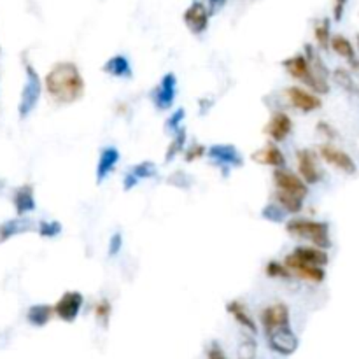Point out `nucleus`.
<instances>
[{"label": "nucleus", "mask_w": 359, "mask_h": 359, "mask_svg": "<svg viewBox=\"0 0 359 359\" xmlns=\"http://www.w3.org/2000/svg\"><path fill=\"white\" fill-rule=\"evenodd\" d=\"M46 90L56 104H74L84 95V79L74 63H58L47 72Z\"/></svg>", "instance_id": "nucleus-1"}, {"label": "nucleus", "mask_w": 359, "mask_h": 359, "mask_svg": "<svg viewBox=\"0 0 359 359\" xmlns=\"http://www.w3.org/2000/svg\"><path fill=\"white\" fill-rule=\"evenodd\" d=\"M282 65L284 69L289 72L291 77L298 79L300 83L307 84V86H309L312 91H316V93L324 95L330 91V84H328L326 76H324L323 72H319L307 56L303 55L291 56V58L284 60Z\"/></svg>", "instance_id": "nucleus-2"}, {"label": "nucleus", "mask_w": 359, "mask_h": 359, "mask_svg": "<svg viewBox=\"0 0 359 359\" xmlns=\"http://www.w3.org/2000/svg\"><path fill=\"white\" fill-rule=\"evenodd\" d=\"M286 230L289 235L309 240V242L321 247V249H330L331 247L330 226H328V223L310 221V219H291L286 225Z\"/></svg>", "instance_id": "nucleus-3"}, {"label": "nucleus", "mask_w": 359, "mask_h": 359, "mask_svg": "<svg viewBox=\"0 0 359 359\" xmlns=\"http://www.w3.org/2000/svg\"><path fill=\"white\" fill-rule=\"evenodd\" d=\"M25 72L26 81L25 86H23L18 107L19 118H26L33 109H35L37 102H39L40 98V93H42V84H40V77L39 74H37V70L33 69L30 63H25Z\"/></svg>", "instance_id": "nucleus-4"}, {"label": "nucleus", "mask_w": 359, "mask_h": 359, "mask_svg": "<svg viewBox=\"0 0 359 359\" xmlns=\"http://www.w3.org/2000/svg\"><path fill=\"white\" fill-rule=\"evenodd\" d=\"M266 338H269L270 349L280 356H291L298 349V337L293 333L289 324L269 331Z\"/></svg>", "instance_id": "nucleus-5"}, {"label": "nucleus", "mask_w": 359, "mask_h": 359, "mask_svg": "<svg viewBox=\"0 0 359 359\" xmlns=\"http://www.w3.org/2000/svg\"><path fill=\"white\" fill-rule=\"evenodd\" d=\"M175 95H177V77L172 72L165 74L160 84L151 91L152 102H154L157 109L160 111L170 109L175 100Z\"/></svg>", "instance_id": "nucleus-6"}, {"label": "nucleus", "mask_w": 359, "mask_h": 359, "mask_svg": "<svg viewBox=\"0 0 359 359\" xmlns=\"http://www.w3.org/2000/svg\"><path fill=\"white\" fill-rule=\"evenodd\" d=\"M273 182H276L277 189L279 191H286L289 195L298 196V198H303L309 195V188H307V182L301 177H298L293 172L286 170V168H276L273 170Z\"/></svg>", "instance_id": "nucleus-7"}, {"label": "nucleus", "mask_w": 359, "mask_h": 359, "mask_svg": "<svg viewBox=\"0 0 359 359\" xmlns=\"http://www.w3.org/2000/svg\"><path fill=\"white\" fill-rule=\"evenodd\" d=\"M84 296L77 291H67L55 305V314L65 323H74L83 309Z\"/></svg>", "instance_id": "nucleus-8"}, {"label": "nucleus", "mask_w": 359, "mask_h": 359, "mask_svg": "<svg viewBox=\"0 0 359 359\" xmlns=\"http://www.w3.org/2000/svg\"><path fill=\"white\" fill-rule=\"evenodd\" d=\"M286 97L291 106L294 109L301 111V113H314V111L321 109V106H323V102H321V98L317 95L310 93L309 90H303L300 86L287 88Z\"/></svg>", "instance_id": "nucleus-9"}, {"label": "nucleus", "mask_w": 359, "mask_h": 359, "mask_svg": "<svg viewBox=\"0 0 359 359\" xmlns=\"http://www.w3.org/2000/svg\"><path fill=\"white\" fill-rule=\"evenodd\" d=\"M319 154L323 157L324 161H328L330 165L337 167L338 170H342L347 175H354L358 172V167H356V161L349 157L347 152L342 151V149L335 147L331 144H324L319 147Z\"/></svg>", "instance_id": "nucleus-10"}, {"label": "nucleus", "mask_w": 359, "mask_h": 359, "mask_svg": "<svg viewBox=\"0 0 359 359\" xmlns=\"http://www.w3.org/2000/svg\"><path fill=\"white\" fill-rule=\"evenodd\" d=\"M209 9L207 6L195 0L184 13V23L189 29V32L195 33V35H202L205 30L209 29Z\"/></svg>", "instance_id": "nucleus-11"}, {"label": "nucleus", "mask_w": 359, "mask_h": 359, "mask_svg": "<svg viewBox=\"0 0 359 359\" xmlns=\"http://www.w3.org/2000/svg\"><path fill=\"white\" fill-rule=\"evenodd\" d=\"M284 263H286L287 269L291 270V273L303 280H310V282H323L326 273H324L323 266H317V265H309V263H303L300 260H294L293 256L287 254L286 258H284Z\"/></svg>", "instance_id": "nucleus-12"}, {"label": "nucleus", "mask_w": 359, "mask_h": 359, "mask_svg": "<svg viewBox=\"0 0 359 359\" xmlns=\"http://www.w3.org/2000/svg\"><path fill=\"white\" fill-rule=\"evenodd\" d=\"M207 154L214 163L230 165V167H242L244 160L235 145L232 144H214L207 149Z\"/></svg>", "instance_id": "nucleus-13"}, {"label": "nucleus", "mask_w": 359, "mask_h": 359, "mask_svg": "<svg viewBox=\"0 0 359 359\" xmlns=\"http://www.w3.org/2000/svg\"><path fill=\"white\" fill-rule=\"evenodd\" d=\"M262 324L265 328V333L276 330V328L287 326L289 324V309L284 303L270 305L262 312Z\"/></svg>", "instance_id": "nucleus-14"}, {"label": "nucleus", "mask_w": 359, "mask_h": 359, "mask_svg": "<svg viewBox=\"0 0 359 359\" xmlns=\"http://www.w3.org/2000/svg\"><path fill=\"white\" fill-rule=\"evenodd\" d=\"M298 170L307 184H317L321 181V172L317 168L316 154L312 151H307V149L298 151Z\"/></svg>", "instance_id": "nucleus-15"}, {"label": "nucleus", "mask_w": 359, "mask_h": 359, "mask_svg": "<svg viewBox=\"0 0 359 359\" xmlns=\"http://www.w3.org/2000/svg\"><path fill=\"white\" fill-rule=\"evenodd\" d=\"M120 151L114 145H107V147L102 149L100 158H98L97 163V182H104L107 179V175L116 168L118 161H120Z\"/></svg>", "instance_id": "nucleus-16"}, {"label": "nucleus", "mask_w": 359, "mask_h": 359, "mask_svg": "<svg viewBox=\"0 0 359 359\" xmlns=\"http://www.w3.org/2000/svg\"><path fill=\"white\" fill-rule=\"evenodd\" d=\"M291 130H293V121L286 113H276L270 120L269 127H266V134L272 137V141L282 142L289 137Z\"/></svg>", "instance_id": "nucleus-17"}, {"label": "nucleus", "mask_w": 359, "mask_h": 359, "mask_svg": "<svg viewBox=\"0 0 359 359\" xmlns=\"http://www.w3.org/2000/svg\"><path fill=\"white\" fill-rule=\"evenodd\" d=\"M289 256H293L294 260H300L303 263H309V265H317L324 266L328 265L330 258H328L326 249H321V247H296L293 253H289Z\"/></svg>", "instance_id": "nucleus-18"}, {"label": "nucleus", "mask_w": 359, "mask_h": 359, "mask_svg": "<svg viewBox=\"0 0 359 359\" xmlns=\"http://www.w3.org/2000/svg\"><path fill=\"white\" fill-rule=\"evenodd\" d=\"M253 160L260 165H270V167L276 168H280L286 165V157H284L282 151L276 144H266L265 147L254 152Z\"/></svg>", "instance_id": "nucleus-19"}, {"label": "nucleus", "mask_w": 359, "mask_h": 359, "mask_svg": "<svg viewBox=\"0 0 359 359\" xmlns=\"http://www.w3.org/2000/svg\"><path fill=\"white\" fill-rule=\"evenodd\" d=\"M157 175V167L151 161H142V163H137L135 167H131V170L125 175L123 186L125 189H131L138 184V181L142 179H151Z\"/></svg>", "instance_id": "nucleus-20"}, {"label": "nucleus", "mask_w": 359, "mask_h": 359, "mask_svg": "<svg viewBox=\"0 0 359 359\" xmlns=\"http://www.w3.org/2000/svg\"><path fill=\"white\" fill-rule=\"evenodd\" d=\"M331 47H333V51L337 53L338 56H342L344 60H347L349 63H351V67L354 70H358L359 72V60L358 56H356V49L354 46L351 44V40L345 39L344 35H335L331 37Z\"/></svg>", "instance_id": "nucleus-21"}, {"label": "nucleus", "mask_w": 359, "mask_h": 359, "mask_svg": "<svg viewBox=\"0 0 359 359\" xmlns=\"http://www.w3.org/2000/svg\"><path fill=\"white\" fill-rule=\"evenodd\" d=\"M104 72L109 74V76L120 77V79H130L131 77V65L128 62L127 56L116 55L111 60H107L106 65H104Z\"/></svg>", "instance_id": "nucleus-22"}, {"label": "nucleus", "mask_w": 359, "mask_h": 359, "mask_svg": "<svg viewBox=\"0 0 359 359\" xmlns=\"http://www.w3.org/2000/svg\"><path fill=\"white\" fill-rule=\"evenodd\" d=\"M15 205H16V212H18L19 216L26 214V212H32L33 209H35V198H33L32 186L25 184L22 186V188L16 189Z\"/></svg>", "instance_id": "nucleus-23"}, {"label": "nucleus", "mask_w": 359, "mask_h": 359, "mask_svg": "<svg viewBox=\"0 0 359 359\" xmlns=\"http://www.w3.org/2000/svg\"><path fill=\"white\" fill-rule=\"evenodd\" d=\"M53 314H55V307H49V305H33V307L29 309L26 319H29L30 324L40 328L49 323Z\"/></svg>", "instance_id": "nucleus-24"}, {"label": "nucleus", "mask_w": 359, "mask_h": 359, "mask_svg": "<svg viewBox=\"0 0 359 359\" xmlns=\"http://www.w3.org/2000/svg\"><path fill=\"white\" fill-rule=\"evenodd\" d=\"M228 312L232 314L233 317H235L237 323L242 324V326L247 328V330H250V333H256V331H258V328H256V323H254L253 317L247 314L246 307H244L240 301H232V303L228 305Z\"/></svg>", "instance_id": "nucleus-25"}, {"label": "nucleus", "mask_w": 359, "mask_h": 359, "mask_svg": "<svg viewBox=\"0 0 359 359\" xmlns=\"http://www.w3.org/2000/svg\"><path fill=\"white\" fill-rule=\"evenodd\" d=\"M25 230H30V225L26 219H11V221L4 223L0 226V244L9 240L11 237L18 235V233L25 232Z\"/></svg>", "instance_id": "nucleus-26"}, {"label": "nucleus", "mask_w": 359, "mask_h": 359, "mask_svg": "<svg viewBox=\"0 0 359 359\" xmlns=\"http://www.w3.org/2000/svg\"><path fill=\"white\" fill-rule=\"evenodd\" d=\"M276 198L277 202H279L280 207L286 212H289V214H296V212H300L301 209H303V198H298V196L289 195V193L286 191H279V189H277Z\"/></svg>", "instance_id": "nucleus-27"}, {"label": "nucleus", "mask_w": 359, "mask_h": 359, "mask_svg": "<svg viewBox=\"0 0 359 359\" xmlns=\"http://www.w3.org/2000/svg\"><path fill=\"white\" fill-rule=\"evenodd\" d=\"M335 81H337L338 86L344 88L345 91H349V93H352V95H358L359 97V86L356 84V81L352 79L351 74H349L345 69L335 70Z\"/></svg>", "instance_id": "nucleus-28"}, {"label": "nucleus", "mask_w": 359, "mask_h": 359, "mask_svg": "<svg viewBox=\"0 0 359 359\" xmlns=\"http://www.w3.org/2000/svg\"><path fill=\"white\" fill-rule=\"evenodd\" d=\"M314 33H316L317 44H319L323 49H328L331 44V37H333L330 32V19H323V22L316 26Z\"/></svg>", "instance_id": "nucleus-29"}, {"label": "nucleus", "mask_w": 359, "mask_h": 359, "mask_svg": "<svg viewBox=\"0 0 359 359\" xmlns=\"http://www.w3.org/2000/svg\"><path fill=\"white\" fill-rule=\"evenodd\" d=\"M184 142H186V130H184V128H181L179 131H175V138L172 141V144L168 145L167 154H165V160H167V161L174 160L179 152H181V149L184 147Z\"/></svg>", "instance_id": "nucleus-30"}, {"label": "nucleus", "mask_w": 359, "mask_h": 359, "mask_svg": "<svg viewBox=\"0 0 359 359\" xmlns=\"http://www.w3.org/2000/svg\"><path fill=\"white\" fill-rule=\"evenodd\" d=\"M266 276L272 277V279H277V277H280V279H289L293 273H291V270L287 269L286 263L280 265L279 262H270L269 265H266Z\"/></svg>", "instance_id": "nucleus-31"}, {"label": "nucleus", "mask_w": 359, "mask_h": 359, "mask_svg": "<svg viewBox=\"0 0 359 359\" xmlns=\"http://www.w3.org/2000/svg\"><path fill=\"white\" fill-rule=\"evenodd\" d=\"M263 218L269 219V221H273V223H280L284 218H286L287 212L284 211L280 205H273V203H270V205H266L265 209L262 211Z\"/></svg>", "instance_id": "nucleus-32"}, {"label": "nucleus", "mask_w": 359, "mask_h": 359, "mask_svg": "<svg viewBox=\"0 0 359 359\" xmlns=\"http://www.w3.org/2000/svg\"><path fill=\"white\" fill-rule=\"evenodd\" d=\"M62 233V225L58 221H40L39 235L40 237H56Z\"/></svg>", "instance_id": "nucleus-33"}, {"label": "nucleus", "mask_w": 359, "mask_h": 359, "mask_svg": "<svg viewBox=\"0 0 359 359\" xmlns=\"http://www.w3.org/2000/svg\"><path fill=\"white\" fill-rule=\"evenodd\" d=\"M111 312H113V307H111L109 300H100L95 305V317L100 319L104 324H107V321H109Z\"/></svg>", "instance_id": "nucleus-34"}, {"label": "nucleus", "mask_w": 359, "mask_h": 359, "mask_svg": "<svg viewBox=\"0 0 359 359\" xmlns=\"http://www.w3.org/2000/svg\"><path fill=\"white\" fill-rule=\"evenodd\" d=\"M184 116H186V111L184 109H177L175 111L174 114H172L170 118H168V121H167V130H170V131H179L181 130V123H182V120H184Z\"/></svg>", "instance_id": "nucleus-35"}, {"label": "nucleus", "mask_w": 359, "mask_h": 359, "mask_svg": "<svg viewBox=\"0 0 359 359\" xmlns=\"http://www.w3.org/2000/svg\"><path fill=\"white\" fill-rule=\"evenodd\" d=\"M121 247H123V235L121 233H114L109 240V254L111 256H116L120 254Z\"/></svg>", "instance_id": "nucleus-36"}, {"label": "nucleus", "mask_w": 359, "mask_h": 359, "mask_svg": "<svg viewBox=\"0 0 359 359\" xmlns=\"http://www.w3.org/2000/svg\"><path fill=\"white\" fill-rule=\"evenodd\" d=\"M205 152H207V149L203 147V145H200V144L193 145V147L188 149V152H186V161L198 160V158H202Z\"/></svg>", "instance_id": "nucleus-37"}, {"label": "nucleus", "mask_w": 359, "mask_h": 359, "mask_svg": "<svg viewBox=\"0 0 359 359\" xmlns=\"http://www.w3.org/2000/svg\"><path fill=\"white\" fill-rule=\"evenodd\" d=\"M349 0H335V6H333V18L335 22H340L342 16H344L345 11V6H347Z\"/></svg>", "instance_id": "nucleus-38"}, {"label": "nucleus", "mask_w": 359, "mask_h": 359, "mask_svg": "<svg viewBox=\"0 0 359 359\" xmlns=\"http://www.w3.org/2000/svg\"><path fill=\"white\" fill-rule=\"evenodd\" d=\"M317 130L323 131V134L326 135V137H330V138H333L335 135H337V131H335L333 128H331L328 123H319V125H317Z\"/></svg>", "instance_id": "nucleus-39"}, {"label": "nucleus", "mask_w": 359, "mask_h": 359, "mask_svg": "<svg viewBox=\"0 0 359 359\" xmlns=\"http://www.w3.org/2000/svg\"><path fill=\"white\" fill-rule=\"evenodd\" d=\"M207 2H209V8H211V11L216 13V11H219V9H221L223 6L228 2V0H207Z\"/></svg>", "instance_id": "nucleus-40"}, {"label": "nucleus", "mask_w": 359, "mask_h": 359, "mask_svg": "<svg viewBox=\"0 0 359 359\" xmlns=\"http://www.w3.org/2000/svg\"><path fill=\"white\" fill-rule=\"evenodd\" d=\"M207 354H209V358L225 359V352H223V351H219V349L216 347V345H214V349H212V351H209V352H207Z\"/></svg>", "instance_id": "nucleus-41"}, {"label": "nucleus", "mask_w": 359, "mask_h": 359, "mask_svg": "<svg viewBox=\"0 0 359 359\" xmlns=\"http://www.w3.org/2000/svg\"><path fill=\"white\" fill-rule=\"evenodd\" d=\"M358 51H359V35H358Z\"/></svg>", "instance_id": "nucleus-42"}]
</instances>
